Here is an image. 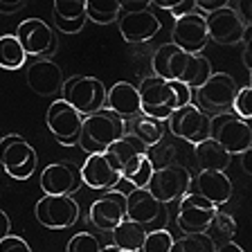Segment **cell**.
<instances>
[{"mask_svg": "<svg viewBox=\"0 0 252 252\" xmlns=\"http://www.w3.org/2000/svg\"><path fill=\"white\" fill-rule=\"evenodd\" d=\"M194 2H196V11H200L203 16H210V14H214V11L230 5L227 0H194Z\"/></svg>", "mask_w": 252, "mask_h": 252, "instance_id": "38", "label": "cell"}, {"mask_svg": "<svg viewBox=\"0 0 252 252\" xmlns=\"http://www.w3.org/2000/svg\"><path fill=\"white\" fill-rule=\"evenodd\" d=\"M232 110L241 120H246V122L252 120V88L250 86H239V90L234 94V101H232Z\"/></svg>", "mask_w": 252, "mask_h": 252, "instance_id": "36", "label": "cell"}, {"mask_svg": "<svg viewBox=\"0 0 252 252\" xmlns=\"http://www.w3.org/2000/svg\"><path fill=\"white\" fill-rule=\"evenodd\" d=\"M173 246V236L169 230L160 227V230H149L147 239L142 243L140 252H171Z\"/></svg>", "mask_w": 252, "mask_h": 252, "instance_id": "33", "label": "cell"}, {"mask_svg": "<svg viewBox=\"0 0 252 252\" xmlns=\"http://www.w3.org/2000/svg\"><path fill=\"white\" fill-rule=\"evenodd\" d=\"M194 158H196V164L200 167V171H223L230 167L232 162V156L225 151V149L216 144L214 140H207L200 142V144H194Z\"/></svg>", "mask_w": 252, "mask_h": 252, "instance_id": "26", "label": "cell"}, {"mask_svg": "<svg viewBox=\"0 0 252 252\" xmlns=\"http://www.w3.org/2000/svg\"><path fill=\"white\" fill-rule=\"evenodd\" d=\"M216 212H219V207H214L210 200H205L196 191H187L178 200V219H176V223H178V227L185 234H203Z\"/></svg>", "mask_w": 252, "mask_h": 252, "instance_id": "13", "label": "cell"}, {"mask_svg": "<svg viewBox=\"0 0 252 252\" xmlns=\"http://www.w3.org/2000/svg\"><path fill=\"white\" fill-rule=\"evenodd\" d=\"M122 220H126V194L122 191H108L99 196L90 205L88 223L101 232H113Z\"/></svg>", "mask_w": 252, "mask_h": 252, "instance_id": "20", "label": "cell"}, {"mask_svg": "<svg viewBox=\"0 0 252 252\" xmlns=\"http://www.w3.org/2000/svg\"><path fill=\"white\" fill-rule=\"evenodd\" d=\"M191 173L180 164H171V167L153 169V176L147 185V191L156 200L169 205L173 200H180L189 189H191Z\"/></svg>", "mask_w": 252, "mask_h": 252, "instance_id": "9", "label": "cell"}, {"mask_svg": "<svg viewBox=\"0 0 252 252\" xmlns=\"http://www.w3.org/2000/svg\"><path fill=\"white\" fill-rule=\"evenodd\" d=\"M167 128L189 144H200L210 137V115L196 104H187L169 117Z\"/></svg>", "mask_w": 252, "mask_h": 252, "instance_id": "11", "label": "cell"}, {"mask_svg": "<svg viewBox=\"0 0 252 252\" xmlns=\"http://www.w3.org/2000/svg\"><path fill=\"white\" fill-rule=\"evenodd\" d=\"M250 158H252V149H248V151H243V153H241V169L248 173V176L252 173V164H250L252 160H250Z\"/></svg>", "mask_w": 252, "mask_h": 252, "instance_id": "42", "label": "cell"}, {"mask_svg": "<svg viewBox=\"0 0 252 252\" xmlns=\"http://www.w3.org/2000/svg\"><path fill=\"white\" fill-rule=\"evenodd\" d=\"M104 153H108V158L115 162L122 180H128L133 189H147L153 176V164L149 162L147 149L140 147L133 137L124 135L117 142H113Z\"/></svg>", "mask_w": 252, "mask_h": 252, "instance_id": "3", "label": "cell"}, {"mask_svg": "<svg viewBox=\"0 0 252 252\" xmlns=\"http://www.w3.org/2000/svg\"><path fill=\"white\" fill-rule=\"evenodd\" d=\"M45 122H47L50 133L54 135V140H59L61 144H65V147L77 144L84 117L79 115L70 104H65L63 99H54L52 104H50V108H47Z\"/></svg>", "mask_w": 252, "mask_h": 252, "instance_id": "17", "label": "cell"}, {"mask_svg": "<svg viewBox=\"0 0 252 252\" xmlns=\"http://www.w3.org/2000/svg\"><path fill=\"white\" fill-rule=\"evenodd\" d=\"M25 79H27V86L32 88V93L41 94V97H50V94L61 93L63 81H65L63 79V70L52 59H36L34 63H30Z\"/></svg>", "mask_w": 252, "mask_h": 252, "instance_id": "22", "label": "cell"}, {"mask_svg": "<svg viewBox=\"0 0 252 252\" xmlns=\"http://www.w3.org/2000/svg\"><path fill=\"white\" fill-rule=\"evenodd\" d=\"M54 25L63 34H77L86 25V0H57L52 7Z\"/></svg>", "mask_w": 252, "mask_h": 252, "instance_id": "25", "label": "cell"}, {"mask_svg": "<svg viewBox=\"0 0 252 252\" xmlns=\"http://www.w3.org/2000/svg\"><path fill=\"white\" fill-rule=\"evenodd\" d=\"M126 219L133 223H140L142 227L160 230L169 219L167 205L156 200L147 189H131L126 194Z\"/></svg>", "mask_w": 252, "mask_h": 252, "instance_id": "10", "label": "cell"}, {"mask_svg": "<svg viewBox=\"0 0 252 252\" xmlns=\"http://www.w3.org/2000/svg\"><path fill=\"white\" fill-rule=\"evenodd\" d=\"M210 140L225 149L230 156H241L252 147V124L234 113H216L210 117Z\"/></svg>", "mask_w": 252, "mask_h": 252, "instance_id": "6", "label": "cell"}, {"mask_svg": "<svg viewBox=\"0 0 252 252\" xmlns=\"http://www.w3.org/2000/svg\"><path fill=\"white\" fill-rule=\"evenodd\" d=\"M173 156H176V149H173V144H169V142H158L156 147H151V153H147L149 162L153 164V169H162V167H171L173 162Z\"/></svg>", "mask_w": 252, "mask_h": 252, "instance_id": "35", "label": "cell"}, {"mask_svg": "<svg viewBox=\"0 0 252 252\" xmlns=\"http://www.w3.org/2000/svg\"><path fill=\"white\" fill-rule=\"evenodd\" d=\"M205 234L212 239V243L214 246H223V243L232 241L236 234V220L232 219L230 214H225V212H216L214 219L210 220V225H207V230H205Z\"/></svg>", "mask_w": 252, "mask_h": 252, "instance_id": "30", "label": "cell"}, {"mask_svg": "<svg viewBox=\"0 0 252 252\" xmlns=\"http://www.w3.org/2000/svg\"><path fill=\"white\" fill-rule=\"evenodd\" d=\"M25 50L27 57H45V54L54 52L57 47V38H54L52 27L41 18H25L18 23V30L14 34Z\"/></svg>", "mask_w": 252, "mask_h": 252, "instance_id": "18", "label": "cell"}, {"mask_svg": "<svg viewBox=\"0 0 252 252\" xmlns=\"http://www.w3.org/2000/svg\"><path fill=\"white\" fill-rule=\"evenodd\" d=\"M117 25H120V34L126 43H149L162 30V21L158 18L153 7L135 11H120Z\"/></svg>", "mask_w": 252, "mask_h": 252, "instance_id": "14", "label": "cell"}, {"mask_svg": "<svg viewBox=\"0 0 252 252\" xmlns=\"http://www.w3.org/2000/svg\"><path fill=\"white\" fill-rule=\"evenodd\" d=\"M34 214L41 225L50 230H65L79 220V205L72 196H43L36 200Z\"/></svg>", "mask_w": 252, "mask_h": 252, "instance_id": "12", "label": "cell"}, {"mask_svg": "<svg viewBox=\"0 0 252 252\" xmlns=\"http://www.w3.org/2000/svg\"><path fill=\"white\" fill-rule=\"evenodd\" d=\"M101 243L93 232H79L65 246V252H101Z\"/></svg>", "mask_w": 252, "mask_h": 252, "instance_id": "34", "label": "cell"}, {"mask_svg": "<svg viewBox=\"0 0 252 252\" xmlns=\"http://www.w3.org/2000/svg\"><path fill=\"white\" fill-rule=\"evenodd\" d=\"M61 99L70 104L81 117H88L97 110L106 108V88L97 77L77 74V77L63 81Z\"/></svg>", "mask_w": 252, "mask_h": 252, "instance_id": "5", "label": "cell"}, {"mask_svg": "<svg viewBox=\"0 0 252 252\" xmlns=\"http://www.w3.org/2000/svg\"><path fill=\"white\" fill-rule=\"evenodd\" d=\"M25 7L23 0H0V14H16Z\"/></svg>", "mask_w": 252, "mask_h": 252, "instance_id": "40", "label": "cell"}, {"mask_svg": "<svg viewBox=\"0 0 252 252\" xmlns=\"http://www.w3.org/2000/svg\"><path fill=\"white\" fill-rule=\"evenodd\" d=\"M81 173V185L97 191H108L115 185L122 183V176L117 171L115 162L108 158V153H93L86 158V162L79 169Z\"/></svg>", "mask_w": 252, "mask_h": 252, "instance_id": "21", "label": "cell"}, {"mask_svg": "<svg viewBox=\"0 0 252 252\" xmlns=\"http://www.w3.org/2000/svg\"><path fill=\"white\" fill-rule=\"evenodd\" d=\"M38 183L45 196H72L81 187V173L77 164L61 160L47 164L38 176Z\"/></svg>", "mask_w": 252, "mask_h": 252, "instance_id": "16", "label": "cell"}, {"mask_svg": "<svg viewBox=\"0 0 252 252\" xmlns=\"http://www.w3.org/2000/svg\"><path fill=\"white\" fill-rule=\"evenodd\" d=\"M101 252H126V250H120V248H115V246H104Z\"/></svg>", "mask_w": 252, "mask_h": 252, "instance_id": "44", "label": "cell"}, {"mask_svg": "<svg viewBox=\"0 0 252 252\" xmlns=\"http://www.w3.org/2000/svg\"><path fill=\"white\" fill-rule=\"evenodd\" d=\"M153 77L167 79V81H178L187 88L196 90L210 79L212 65L210 61L200 54H187L173 43H162L151 57Z\"/></svg>", "mask_w": 252, "mask_h": 252, "instance_id": "1", "label": "cell"}, {"mask_svg": "<svg viewBox=\"0 0 252 252\" xmlns=\"http://www.w3.org/2000/svg\"><path fill=\"white\" fill-rule=\"evenodd\" d=\"M147 227H142L140 223H133V220H122L115 230L110 232L113 236V246L120 248V250L126 252H140L142 243L147 239Z\"/></svg>", "mask_w": 252, "mask_h": 252, "instance_id": "28", "label": "cell"}, {"mask_svg": "<svg viewBox=\"0 0 252 252\" xmlns=\"http://www.w3.org/2000/svg\"><path fill=\"white\" fill-rule=\"evenodd\" d=\"M106 110H110L113 115H117L124 122H131L137 115H142V104H140L137 88L133 84H128V81H117L106 93Z\"/></svg>", "mask_w": 252, "mask_h": 252, "instance_id": "23", "label": "cell"}, {"mask_svg": "<svg viewBox=\"0 0 252 252\" xmlns=\"http://www.w3.org/2000/svg\"><path fill=\"white\" fill-rule=\"evenodd\" d=\"M207 25H205V16L200 11H191L180 18H176L171 30V41L176 47H180L187 54H200L203 47L207 45Z\"/></svg>", "mask_w": 252, "mask_h": 252, "instance_id": "15", "label": "cell"}, {"mask_svg": "<svg viewBox=\"0 0 252 252\" xmlns=\"http://www.w3.org/2000/svg\"><path fill=\"white\" fill-rule=\"evenodd\" d=\"M0 164L5 173L14 180H27L36 171L38 156L36 149L32 147L21 135H5L0 137Z\"/></svg>", "mask_w": 252, "mask_h": 252, "instance_id": "7", "label": "cell"}, {"mask_svg": "<svg viewBox=\"0 0 252 252\" xmlns=\"http://www.w3.org/2000/svg\"><path fill=\"white\" fill-rule=\"evenodd\" d=\"M214 252H243V248L236 246L234 241H227V243H223V246H216Z\"/></svg>", "mask_w": 252, "mask_h": 252, "instance_id": "43", "label": "cell"}, {"mask_svg": "<svg viewBox=\"0 0 252 252\" xmlns=\"http://www.w3.org/2000/svg\"><path fill=\"white\" fill-rule=\"evenodd\" d=\"M0 252H34L30 248V243L18 234H7L2 241H0Z\"/></svg>", "mask_w": 252, "mask_h": 252, "instance_id": "37", "label": "cell"}, {"mask_svg": "<svg viewBox=\"0 0 252 252\" xmlns=\"http://www.w3.org/2000/svg\"><path fill=\"white\" fill-rule=\"evenodd\" d=\"M126 135V122L113 115L110 110L101 108L93 115L84 117L81 122V131L77 137V147L84 149L88 156L93 153H104L106 149L117 142L120 137Z\"/></svg>", "mask_w": 252, "mask_h": 252, "instance_id": "4", "label": "cell"}, {"mask_svg": "<svg viewBox=\"0 0 252 252\" xmlns=\"http://www.w3.org/2000/svg\"><path fill=\"white\" fill-rule=\"evenodd\" d=\"M122 9V0H86V18L99 25L117 21Z\"/></svg>", "mask_w": 252, "mask_h": 252, "instance_id": "31", "label": "cell"}, {"mask_svg": "<svg viewBox=\"0 0 252 252\" xmlns=\"http://www.w3.org/2000/svg\"><path fill=\"white\" fill-rule=\"evenodd\" d=\"M216 246L207 234H185L180 239H173L171 252H214Z\"/></svg>", "mask_w": 252, "mask_h": 252, "instance_id": "32", "label": "cell"}, {"mask_svg": "<svg viewBox=\"0 0 252 252\" xmlns=\"http://www.w3.org/2000/svg\"><path fill=\"white\" fill-rule=\"evenodd\" d=\"M234 11L239 14V18L243 21V25H246V27L252 25V2H248V0H241V2L234 7Z\"/></svg>", "mask_w": 252, "mask_h": 252, "instance_id": "39", "label": "cell"}, {"mask_svg": "<svg viewBox=\"0 0 252 252\" xmlns=\"http://www.w3.org/2000/svg\"><path fill=\"white\" fill-rule=\"evenodd\" d=\"M142 104V115L153 117L158 122H167L178 108L191 104V88L178 81H167L160 77H144L137 86Z\"/></svg>", "mask_w": 252, "mask_h": 252, "instance_id": "2", "label": "cell"}, {"mask_svg": "<svg viewBox=\"0 0 252 252\" xmlns=\"http://www.w3.org/2000/svg\"><path fill=\"white\" fill-rule=\"evenodd\" d=\"M191 185H196V194L203 196L205 200H210L214 207H220L232 200L234 194V185L227 178V173L223 171H198L196 180H191Z\"/></svg>", "mask_w": 252, "mask_h": 252, "instance_id": "24", "label": "cell"}, {"mask_svg": "<svg viewBox=\"0 0 252 252\" xmlns=\"http://www.w3.org/2000/svg\"><path fill=\"white\" fill-rule=\"evenodd\" d=\"M205 25H207V36L210 41L219 43V45H234L241 43L246 32L250 27L243 25V21L239 18V14L234 11V7H223V9L214 11V14L205 16Z\"/></svg>", "mask_w": 252, "mask_h": 252, "instance_id": "19", "label": "cell"}, {"mask_svg": "<svg viewBox=\"0 0 252 252\" xmlns=\"http://www.w3.org/2000/svg\"><path fill=\"white\" fill-rule=\"evenodd\" d=\"M239 90L236 79L227 72H212L210 79L205 81L200 88L191 90V94H196V101H198L200 110H212V113H227L232 108V101H234V94Z\"/></svg>", "mask_w": 252, "mask_h": 252, "instance_id": "8", "label": "cell"}, {"mask_svg": "<svg viewBox=\"0 0 252 252\" xmlns=\"http://www.w3.org/2000/svg\"><path fill=\"white\" fill-rule=\"evenodd\" d=\"M27 61L25 50L21 47L18 38L14 34H2L0 36V68L2 70H18Z\"/></svg>", "mask_w": 252, "mask_h": 252, "instance_id": "29", "label": "cell"}, {"mask_svg": "<svg viewBox=\"0 0 252 252\" xmlns=\"http://www.w3.org/2000/svg\"><path fill=\"white\" fill-rule=\"evenodd\" d=\"M126 128H128V133L131 135L128 137H133V140L140 144V147H144V149H151V147H156L158 142H162L164 140V122H158V120H153V117H147V115H137L135 120H131V122H126Z\"/></svg>", "mask_w": 252, "mask_h": 252, "instance_id": "27", "label": "cell"}, {"mask_svg": "<svg viewBox=\"0 0 252 252\" xmlns=\"http://www.w3.org/2000/svg\"><path fill=\"white\" fill-rule=\"evenodd\" d=\"M7 234H11V220L5 210H0V241H2Z\"/></svg>", "mask_w": 252, "mask_h": 252, "instance_id": "41", "label": "cell"}]
</instances>
